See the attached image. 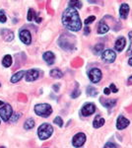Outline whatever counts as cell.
<instances>
[{"label":"cell","mask_w":132,"mask_h":148,"mask_svg":"<svg viewBox=\"0 0 132 148\" xmlns=\"http://www.w3.org/2000/svg\"><path fill=\"white\" fill-rule=\"evenodd\" d=\"M62 24L67 30L72 32H78L82 29V22L77 10L72 7H68L62 14Z\"/></svg>","instance_id":"obj_1"},{"label":"cell","mask_w":132,"mask_h":148,"mask_svg":"<svg viewBox=\"0 0 132 148\" xmlns=\"http://www.w3.org/2000/svg\"><path fill=\"white\" fill-rule=\"evenodd\" d=\"M52 132H53V127L47 123H42L38 130V135L40 140H47L52 135Z\"/></svg>","instance_id":"obj_2"},{"label":"cell","mask_w":132,"mask_h":148,"mask_svg":"<svg viewBox=\"0 0 132 148\" xmlns=\"http://www.w3.org/2000/svg\"><path fill=\"white\" fill-rule=\"evenodd\" d=\"M35 113L42 118H47L52 114V108L49 104H38L35 106Z\"/></svg>","instance_id":"obj_3"},{"label":"cell","mask_w":132,"mask_h":148,"mask_svg":"<svg viewBox=\"0 0 132 148\" xmlns=\"http://www.w3.org/2000/svg\"><path fill=\"white\" fill-rule=\"evenodd\" d=\"M12 114H13V110H12L11 105L4 104L3 106L0 108V116L4 121H8L11 119Z\"/></svg>","instance_id":"obj_4"},{"label":"cell","mask_w":132,"mask_h":148,"mask_svg":"<svg viewBox=\"0 0 132 148\" xmlns=\"http://www.w3.org/2000/svg\"><path fill=\"white\" fill-rule=\"evenodd\" d=\"M88 76L93 83H99L103 77V73L99 68H92L88 72Z\"/></svg>","instance_id":"obj_5"},{"label":"cell","mask_w":132,"mask_h":148,"mask_svg":"<svg viewBox=\"0 0 132 148\" xmlns=\"http://www.w3.org/2000/svg\"><path fill=\"white\" fill-rule=\"evenodd\" d=\"M116 58V53L112 49H105L102 53V59L107 63H112Z\"/></svg>","instance_id":"obj_6"},{"label":"cell","mask_w":132,"mask_h":148,"mask_svg":"<svg viewBox=\"0 0 132 148\" xmlns=\"http://www.w3.org/2000/svg\"><path fill=\"white\" fill-rule=\"evenodd\" d=\"M67 37H68V35H66V38H64V36L62 35L58 40V45L61 49H65V51H72V49H74L75 46H74L73 42H69Z\"/></svg>","instance_id":"obj_7"},{"label":"cell","mask_w":132,"mask_h":148,"mask_svg":"<svg viewBox=\"0 0 132 148\" xmlns=\"http://www.w3.org/2000/svg\"><path fill=\"white\" fill-rule=\"evenodd\" d=\"M86 142V135L83 132H78L77 134L74 135L73 139H72V145L76 148L81 147Z\"/></svg>","instance_id":"obj_8"},{"label":"cell","mask_w":132,"mask_h":148,"mask_svg":"<svg viewBox=\"0 0 132 148\" xmlns=\"http://www.w3.org/2000/svg\"><path fill=\"white\" fill-rule=\"evenodd\" d=\"M19 37H20V40H22L23 44L27 45V46L31 45V42H32V36H31V33L29 30H26V29L21 30L19 32Z\"/></svg>","instance_id":"obj_9"},{"label":"cell","mask_w":132,"mask_h":148,"mask_svg":"<svg viewBox=\"0 0 132 148\" xmlns=\"http://www.w3.org/2000/svg\"><path fill=\"white\" fill-rule=\"evenodd\" d=\"M96 112V106L93 103H88V104H85L83 106L82 110H81V114H82L83 116H92V114Z\"/></svg>","instance_id":"obj_10"},{"label":"cell","mask_w":132,"mask_h":148,"mask_svg":"<svg viewBox=\"0 0 132 148\" xmlns=\"http://www.w3.org/2000/svg\"><path fill=\"white\" fill-rule=\"evenodd\" d=\"M40 77V70L38 69H29L28 71H26L25 78L26 81L28 82H33V81L37 80Z\"/></svg>","instance_id":"obj_11"},{"label":"cell","mask_w":132,"mask_h":148,"mask_svg":"<svg viewBox=\"0 0 132 148\" xmlns=\"http://www.w3.org/2000/svg\"><path fill=\"white\" fill-rule=\"evenodd\" d=\"M129 125H130V121H129V120H127L126 118H124L123 116H119L118 118H117V121H116L117 130H124V128H126Z\"/></svg>","instance_id":"obj_12"},{"label":"cell","mask_w":132,"mask_h":148,"mask_svg":"<svg viewBox=\"0 0 132 148\" xmlns=\"http://www.w3.org/2000/svg\"><path fill=\"white\" fill-rule=\"evenodd\" d=\"M125 46H126V40H125V38L119 37L118 39L116 40V44H114V49H116V51H117L118 52H121L124 49Z\"/></svg>","instance_id":"obj_13"},{"label":"cell","mask_w":132,"mask_h":148,"mask_svg":"<svg viewBox=\"0 0 132 148\" xmlns=\"http://www.w3.org/2000/svg\"><path fill=\"white\" fill-rule=\"evenodd\" d=\"M129 10H130V7H129L128 4H126V3L121 4L120 8H119V16H120V18L126 19L129 14Z\"/></svg>","instance_id":"obj_14"},{"label":"cell","mask_w":132,"mask_h":148,"mask_svg":"<svg viewBox=\"0 0 132 148\" xmlns=\"http://www.w3.org/2000/svg\"><path fill=\"white\" fill-rule=\"evenodd\" d=\"M42 58L47 64H53L55 61V56L52 51H45L42 56Z\"/></svg>","instance_id":"obj_15"},{"label":"cell","mask_w":132,"mask_h":148,"mask_svg":"<svg viewBox=\"0 0 132 148\" xmlns=\"http://www.w3.org/2000/svg\"><path fill=\"white\" fill-rule=\"evenodd\" d=\"M100 102L107 109H111L116 105V100H104V98H100Z\"/></svg>","instance_id":"obj_16"},{"label":"cell","mask_w":132,"mask_h":148,"mask_svg":"<svg viewBox=\"0 0 132 148\" xmlns=\"http://www.w3.org/2000/svg\"><path fill=\"white\" fill-rule=\"evenodd\" d=\"M109 30V27L107 26V24H105L104 21H101V22L98 24L97 26V32L99 33V34H105V33H107Z\"/></svg>","instance_id":"obj_17"},{"label":"cell","mask_w":132,"mask_h":148,"mask_svg":"<svg viewBox=\"0 0 132 148\" xmlns=\"http://www.w3.org/2000/svg\"><path fill=\"white\" fill-rule=\"evenodd\" d=\"M105 120L102 116H97L93 121V126L95 128H100L105 125Z\"/></svg>","instance_id":"obj_18"},{"label":"cell","mask_w":132,"mask_h":148,"mask_svg":"<svg viewBox=\"0 0 132 148\" xmlns=\"http://www.w3.org/2000/svg\"><path fill=\"white\" fill-rule=\"evenodd\" d=\"M1 35L6 42H11V40H13V39H14V34L11 32V31H9L8 29H4V30H2Z\"/></svg>","instance_id":"obj_19"},{"label":"cell","mask_w":132,"mask_h":148,"mask_svg":"<svg viewBox=\"0 0 132 148\" xmlns=\"http://www.w3.org/2000/svg\"><path fill=\"white\" fill-rule=\"evenodd\" d=\"M25 74H26V71L25 70H21V71H19V72L15 73L11 77V82L12 83H17L18 81H20L21 79H22V77H24V76H25Z\"/></svg>","instance_id":"obj_20"},{"label":"cell","mask_w":132,"mask_h":148,"mask_svg":"<svg viewBox=\"0 0 132 148\" xmlns=\"http://www.w3.org/2000/svg\"><path fill=\"white\" fill-rule=\"evenodd\" d=\"M12 62H13V58H12L10 54H7L2 59V64H3L4 67H10Z\"/></svg>","instance_id":"obj_21"},{"label":"cell","mask_w":132,"mask_h":148,"mask_svg":"<svg viewBox=\"0 0 132 148\" xmlns=\"http://www.w3.org/2000/svg\"><path fill=\"white\" fill-rule=\"evenodd\" d=\"M49 75L51 76V77H53V78H61L62 76H63V72H62L60 69L54 68L49 72Z\"/></svg>","instance_id":"obj_22"},{"label":"cell","mask_w":132,"mask_h":148,"mask_svg":"<svg viewBox=\"0 0 132 148\" xmlns=\"http://www.w3.org/2000/svg\"><path fill=\"white\" fill-rule=\"evenodd\" d=\"M35 120L34 119H29V120H27L25 121V123H24V128L25 130H32V128L35 127Z\"/></svg>","instance_id":"obj_23"},{"label":"cell","mask_w":132,"mask_h":148,"mask_svg":"<svg viewBox=\"0 0 132 148\" xmlns=\"http://www.w3.org/2000/svg\"><path fill=\"white\" fill-rule=\"evenodd\" d=\"M86 92H87V95L91 97H96L98 95V91L96 88H94L93 86H88L87 89H86Z\"/></svg>","instance_id":"obj_24"},{"label":"cell","mask_w":132,"mask_h":148,"mask_svg":"<svg viewBox=\"0 0 132 148\" xmlns=\"http://www.w3.org/2000/svg\"><path fill=\"white\" fill-rule=\"evenodd\" d=\"M83 6L82 2L78 1V0H75V1H70L69 2V7H72V8H75L76 10L77 9H81Z\"/></svg>","instance_id":"obj_25"},{"label":"cell","mask_w":132,"mask_h":148,"mask_svg":"<svg viewBox=\"0 0 132 148\" xmlns=\"http://www.w3.org/2000/svg\"><path fill=\"white\" fill-rule=\"evenodd\" d=\"M104 45L103 44H98L96 45L95 47H94V52H95L96 54H100V53H103V51H104Z\"/></svg>","instance_id":"obj_26"},{"label":"cell","mask_w":132,"mask_h":148,"mask_svg":"<svg viewBox=\"0 0 132 148\" xmlns=\"http://www.w3.org/2000/svg\"><path fill=\"white\" fill-rule=\"evenodd\" d=\"M53 123L56 125H58L59 127H62V125H63V121H62L61 116H56V118L53 120Z\"/></svg>","instance_id":"obj_27"},{"label":"cell","mask_w":132,"mask_h":148,"mask_svg":"<svg viewBox=\"0 0 132 148\" xmlns=\"http://www.w3.org/2000/svg\"><path fill=\"white\" fill-rule=\"evenodd\" d=\"M35 14H36V12L34 11L32 8L29 9V11H28V16H27V19H28L29 22H31V21L33 20V17H35Z\"/></svg>","instance_id":"obj_28"},{"label":"cell","mask_w":132,"mask_h":148,"mask_svg":"<svg viewBox=\"0 0 132 148\" xmlns=\"http://www.w3.org/2000/svg\"><path fill=\"white\" fill-rule=\"evenodd\" d=\"M128 37H129V40H130V46H129V49L127 51V53L132 54V31L128 33Z\"/></svg>","instance_id":"obj_29"},{"label":"cell","mask_w":132,"mask_h":148,"mask_svg":"<svg viewBox=\"0 0 132 148\" xmlns=\"http://www.w3.org/2000/svg\"><path fill=\"white\" fill-rule=\"evenodd\" d=\"M7 20L6 15H5V12L3 10H0V23H5Z\"/></svg>","instance_id":"obj_30"},{"label":"cell","mask_w":132,"mask_h":148,"mask_svg":"<svg viewBox=\"0 0 132 148\" xmlns=\"http://www.w3.org/2000/svg\"><path fill=\"white\" fill-rule=\"evenodd\" d=\"M95 20H96V17H95V16H90V17H88L85 21H84V23H85V25H89V24L93 23Z\"/></svg>","instance_id":"obj_31"},{"label":"cell","mask_w":132,"mask_h":148,"mask_svg":"<svg viewBox=\"0 0 132 148\" xmlns=\"http://www.w3.org/2000/svg\"><path fill=\"white\" fill-rule=\"evenodd\" d=\"M21 116H22V114H18V113L15 114H14V116H13V114H12V116H11L10 120H11V121H13V123H15V121H16L17 120H19V119L21 118Z\"/></svg>","instance_id":"obj_32"},{"label":"cell","mask_w":132,"mask_h":148,"mask_svg":"<svg viewBox=\"0 0 132 148\" xmlns=\"http://www.w3.org/2000/svg\"><path fill=\"white\" fill-rule=\"evenodd\" d=\"M79 96H80V90H79V89L74 90V91L72 92V94H71V98H73V99H75V98H77Z\"/></svg>","instance_id":"obj_33"},{"label":"cell","mask_w":132,"mask_h":148,"mask_svg":"<svg viewBox=\"0 0 132 148\" xmlns=\"http://www.w3.org/2000/svg\"><path fill=\"white\" fill-rule=\"evenodd\" d=\"M109 90L111 92H114V93H117V91H118V89H117L116 86L114 84H110L109 85Z\"/></svg>","instance_id":"obj_34"},{"label":"cell","mask_w":132,"mask_h":148,"mask_svg":"<svg viewBox=\"0 0 132 148\" xmlns=\"http://www.w3.org/2000/svg\"><path fill=\"white\" fill-rule=\"evenodd\" d=\"M104 148H116V145L112 142H107V144L105 145Z\"/></svg>","instance_id":"obj_35"},{"label":"cell","mask_w":132,"mask_h":148,"mask_svg":"<svg viewBox=\"0 0 132 148\" xmlns=\"http://www.w3.org/2000/svg\"><path fill=\"white\" fill-rule=\"evenodd\" d=\"M104 94H105V95H107V96H109V95L110 94L109 88H105V89H104Z\"/></svg>","instance_id":"obj_36"},{"label":"cell","mask_w":132,"mask_h":148,"mask_svg":"<svg viewBox=\"0 0 132 148\" xmlns=\"http://www.w3.org/2000/svg\"><path fill=\"white\" fill-rule=\"evenodd\" d=\"M84 33H85V35H89L90 34V32H91V30H90V28L89 27H85V29H84Z\"/></svg>","instance_id":"obj_37"},{"label":"cell","mask_w":132,"mask_h":148,"mask_svg":"<svg viewBox=\"0 0 132 148\" xmlns=\"http://www.w3.org/2000/svg\"><path fill=\"white\" fill-rule=\"evenodd\" d=\"M53 89H54L55 92L58 91V90H59V84H54L53 85Z\"/></svg>","instance_id":"obj_38"},{"label":"cell","mask_w":132,"mask_h":148,"mask_svg":"<svg viewBox=\"0 0 132 148\" xmlns=\"http://www.w3.org/2000/svg\"><path fill=\"white\" fill-rule=\"evenodd\" d=\"M127 82H128L129 85H132V75L130 76V77L128 78V80H127Z\"/></svg>","instance_id":"obj_39"},{"label":"cell","mask_w":132,"mask_h":148,"mask_svg":"<svg viewBox=\"0 0 132 148\" xmlns=\"http://www.w3.org/2000/svg\"><path fill=\"white\" fill-rule=\"evenodd\" d=\"M128 64L130 66H132V57H130V58H129V60H128Z\"/></svg>","instance_id":"obj_40"},{"label":"cell","mask_w":132,"mask_h":148,"mask_svg":"<svg viewBox=\"0 0 132 148\" xmlns=\"http://www.w3.org/2000/svg\"><path fill=\"white\" fill-rule=\"evenodd\" d=\"M3 105H4L3 101H0V106H3Z\"/></svg>","instance_id":"obj_41"},{"label":"cell","mask_w":132,"mask_h":148,"mask_svg":"<svg viewBox=\"0 0 132 148\" xmlns=\"http://www.w3.org/2000/svg\"><path fill=\"white\" fill-rule=\"evenodd\" d=\"M0 148H5V147H0Z\"/></svg>","instance_id":"obj_42"},{"label":"cell","mask_w":132,"mask_h":148,"mask_svg":"<svg viewBox=\"0 0 132 148\" xmlns=\"http://www.w3.org/2000/svg\"><path fill=\"white\" fill-rule=\"evenodd\" d=\"M0 86H1V84H0Z\"/></svg>","instance_id":"obj_43"}]
</instances>
